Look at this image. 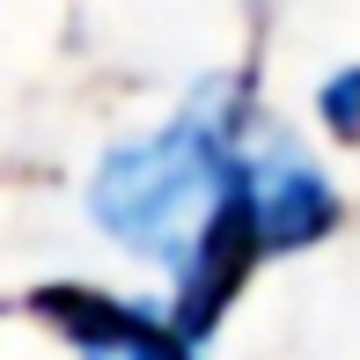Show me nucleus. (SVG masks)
Returning <instances> with one entry per match:
<instances>
[{
  "label": "nucleus",
  "instance_id": "obj_1",
  "mask_svg": "<svg viewBox=\"0 0 360 360\" xmlns=\"http://www.w3.org/2000/svg\"><path fill=\"white\" fill-rule=\"evenodd\" d=\"M228 155H236V103H228V89H206L199 103L176 110L155 140L110 147L96 184H89V214L118 243L162 250V243L176 236V221L221 184Z\"/></svg>",
  "mask_w": 360,
  "mask_h": 360
},
{
  "label": "nucleus",
  "instance_id": "obj_2",
  "mask_svg": "<svg viewBox=\"0 0 360 360\" xmlns=\"http://www.w3.org/2000/svg\"><path fill=\"white\" fill-rule=\"evenodd\" d=\"M206 221L191 228L184 243V265H176V309L169 323L199 346L206 331L228 316V302H236L243 287H250L257 257H265V243H257V214H250V184H243V155H228L221 184L206 191Z\"/></svg>",
  "mask_w": 360,
  "mask_h": 360
},
{
  "label": "nucleus",
  "instance_id": "obj_3",
  "mask_svg": "<svg viewBox=\"0 0 360 360\" xmlns=\"http://www.w3.org/2000/svg\"><path fill=\"white\" fill-rule=\"evenodd\" d=\"M22 309L37 323H52L81 360H199V346H191L169 316H155V309H140V302H118V294H103V287H59L52 280V287L30 294Z\"/></svg>",
  "mask_w": 360,
  "mask_h": 360
},
{
  "label": "nucleus",
  "instance_id": "obj_4",
  "mask_svg": "<svg viewBox=\"0 0 360 360\" xmlns=\"http://www.w3.org/2000/svg\"><path fill=\"white\" fill-rule=\"evenodd\" d=\"M243 184H250V214H257V243L272 250H309L323 243L346 206H338L331 176L302 155V147H272V155H243Z\"/></svg>",
  "mask_w": 360,
  "mask_h": 360
},
{
  "label": "nucleus",
  "instance_id": "obj_5",
  "mask_svg": "<svg viewBox=\"0 0 360 360\" xmlns=\"http://www.w3.org/2000/svg\"><path fill=\"white\" fill-rule=\"evenodd\" d=\"M316 110H323V125H331V140H353L360 133V67H338L331 81H323Z\"/></svg>",
  "mask_w": 360,
  "mask_h": 360
}]
</instances>
